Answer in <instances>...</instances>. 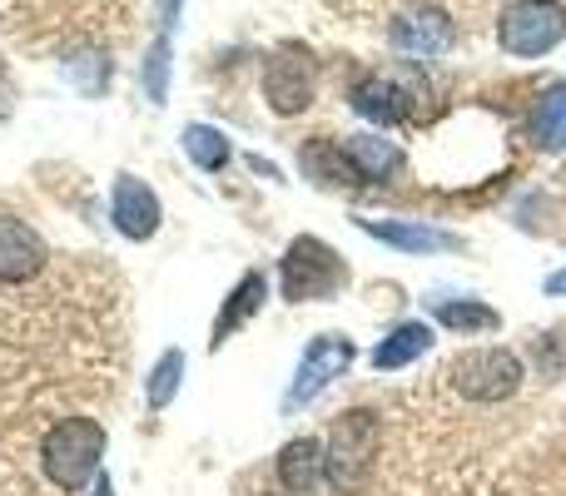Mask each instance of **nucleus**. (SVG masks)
Wrapping results in <instances>:
<instances>
[{"label": "nucleus", "instance_id": "obj_1", "mask_svg": "<svg viewBox=\"0 0 566 496\" xmlns=\"http://www.w3.org/2000/svg\"><path fill=\"white\" fill-rule=\"evenodd\" d=\"M382 447V428L373 408H353L333 422V432L323 437V482L338 496H358L373 482Z\"/></svg>", "mask_w": 566, "mask_h": 496}, {"label": "nucleus", "instance_id": "obj_2", "mask_svg": "<svg viewBox=\"0 0 566 496\" xmlns=\"http://www.w3.org/2000/svg\"><path fill=\"white\" fill-rule=\"evenodd\" d=\"M105 428L95 418H60L40 442V467L65 496H80L99 482V462H105Z\"/></svg>", "mask_w": 566, "mask_h": 496}, {"label": "nucleus", "instance_id": "obj_3", "mask_svg": "<svg viewBox=\"0 0 566 496\" xmlns=\"http://www.w3.org/2000/svg\"><path fill=\"white\" fill-rule=\"evenodd\" d=\"M348 283V263L318 234H298L279 258V288L289 303H328Z\"/></svg>", "mask_w": 566, "mask_h": 496}, {"label": "nucleus", "instance_id": "obj_4", "mask_svg": "<svg viewBox=\"0 0 566 496\" xmlns=\"http://www.w3.org/2000/svg\"><path fill=\"white\" fill-rule=\"evenodd\" d=\"M566 40L562 0H507L497 20V45L517 60H537Z\"/></svg>", "mask_w": 566, "mask_h": 496}, {"label": "nucleus", "instance_id": "obj_5", "mask_svg": "<svg viewBox=\"0 0 566 496\" xmlns=\"http://www.w3.org/2000/svg\"><path fill=\"white\" fill-rule=\"evenodd\" d=\"M522 378H527V368H522V358L512 348H468L462 358H452V368H448L452 388L468 402H488V408L517 398Z\"/></svg>", "mask_w": 566, "mask_h": 496}, {"label": "nucleus", "instance_id": "obj_6", "mask_svg": "<svg viewBox=\"0 0 566 496\" xmlns=\"http://www.w3.org/2000/svg\"><path fill=\"white\" fill-rule=\"evenodd\" d=\"M353 358H358L353 338H343V333H318V338L303 348L298 372H293L289 392H283V412H298V408H308V402H318L323 392L353 368Z\"/></svg>", "mask_w": 566, "mask_h": 496}, {"label": "nucleus", "instance_id": "obj_7", "mask_svg": "<svg viewBox=\"0 0 566 496\" xmlns=\"http://www.w3.org/2000/svg\"><path fill=\"white\" fill-rule=\"evenodd\" d=\"M313 89H318V80H313V55L303 45H279L274 55H269V65H264L269 109H274L279 119L303 115V109L313 105Z\"/></svg>", "mask_w": 566, "mask_h": 496}, {"label": "nucleus", "instance_id": "obj_8", "mask_svg": "<svg viewBox=\"0 0 566 496\" xmlns=\"http://www.w3.org/2000/svg\"><path fill=\"white\" fill-rule=\"evenodd\" d=\"M388 40L402 60L422 65V60H442L458 45V25H452V15L438 6H412L388 25Z\"/></svg>", "mask_w": 566, "mask_h": 496}, {"label": "nucleus", "instance_id": "obj_9", "mask_svg": "<svg viewBox=\"0 0 566 496\" xmlns=\"http://www.w3.org/2000/svg\"><path fill=\"white\" fill-rule=\"evenodd\" d=\"M109 224H115L129 244H145V239H155L159 224H165V204H159V194L145 179L115 175V184H109Z\"/></svg>", "mask_w": 566, "mask_h": 496}, {"label": "nucleus", "instance_id": "obj_10", "mask_svg": "<svg viewBox=\"0 0 566 496\" xmlns=\"http://www.w3.org/2000/svg\"><path fill=\"white\" fill-rule=\"evenodd\" d=\"M45 239L15 214H0V288H15V283H30L40 268H45Z\"/></svg>", "mask_w": 566, "mask_h": 496}, {"label": "nucleus", "instance_id": "obj_11", "mask_svg": "<svg viewBox=\"0 0 566 496\" xmlns=\"http://www.w3.org/2000/svg\"><path fill=\"white\" fill-rule=\"evenodd\" d=\"M412 99H418V89L392 75H363L358 85H353V109H358L368 125H382V129L412 119V109H418Z\"/></svg>", "mask_w": 566, "mask_h": 496}, {"label": "nucleus", "instance_id": "obj_12", "mask_svg": "<svg viewBox=\"0 0 566 496\" xmlns=\"http://www.w3.org/2000/svg\"><path fill=\"white\" fill-rule=\"evenodd\" d=\"M264 303H269V273H264V268H249L244 278L229 288L224 308L214 313V328H209V348L219 352L239 328H249V323H254V313H264Z\"/></svg>", "mask_w": 566, "mask_h": 496}, {"label": "nucleus", "instance_id": "obj_13", "mask_svg": "<svg viewBox=\"0 0 566 496\" xmlns=\"http://www.w3.org/2000/svg\"><path fill=\"white\" fill-rule=\"evenodd\" d=\"M358 229L368 239H382L388 249H402V253H452V249H462L458 234L432 229V224H422V219H358Z\"/></svg>", "mask_w": 566, "mask_h": 496}, {"label": "nucleus", "instance_id": "obj_14", "mask_svg": "<svg viewBox=\"0 0 566 496\" xmlns=\"http://www.w3.org/2000/svg\"><path fill=\"white\" fill-rule=\"evenodd\" d=\"M338 149H343V165H348L353 184H388L402 169V149L382 135H348V139H338Z\"/></svg>", "mask_w": 566, "mask_h": 496}, {"label": "nucleus", "instance_id": "obj_15", "mask_svg": "<svg viewBox=\"0 0 566 496\" xmlns=\"http://www.w3.org/2000/svg\"><path fill=\"white\" fill-rule=\"evenodd\" d=\"M279 487L289 496H313L323 487V437H293L279 452Z\"/></svg>", "mask_w": 566, "mask_h": 496}, {"label": "nucleus", "instance_id": "obj_16", "mask_svg": "<svg viewBox=\"0 0 566 496\" xmlns=\"http://www.w3.org/2000/svg\"><path fill=\"white\" fill-rule=\"evenodd\" d=\"M432 323H422V318H412V323H398V328L388 333V338L373 348V368L378 372H398V368H408V362H418L422 352H432Z\"/></svg>", "mask_w": 566, "mask_h": 496}, {"label": "nucleus", "instance_id": "obj_17", "mask_svg": "<svg viewBox=\"0 0 566 496\" xmlns=\"http://www.w3.org/2000/svg\"><path fill=\"white\" fill-rule=\"evenodd\" d=\"M532 139L547 155H562L566 149V80H552L537 95V109H532Z\"/></svg>", "mask_w": 566, "mask_h": 496}, {"label": "nucleus", "instance_id": "obj_18", "mask_svg": "<svg viewBox=\"0 0 566 496\" xmlns=\"http://www.w3.org/2000/svg\"><path fill=\"white\" fill-rule=\"evenodd\" d=\"M432 318L442 323L448 333H497L502 328V313L497 308H488V303H478V298H438L432 303Z\"/></svg>", "mask_w": 566, "mask_h": 496}, {"label": "nucleus", "instance_id": "obj_19", "mask_svg": "<svg viewBox=\"0 0 566 496\" xmlns=\"http://www.w3.org/2000/svg\"><path fill=\"white\" fill-rule=\"evenodd\" d=\"M185 368H189V358L179 348L159 352L155 368H149V378H145V408L149 412H165L169 402H175V392L185 388Z\"/></svg>", "mask_w": 566, "mask_h": 496}, {"label": "nucleus", "instance_id": "obj_20", "mask_svg": "<svg viewBox=\"0 0 566 496\" xmlns=\"http://www.w3.org/2000/svg\"><path fill=\"white\" fill-rule=\"evenodd\" d=\"M179 145H185V155L195 159V169H205V175H219V169L234 159V145H229L224 129H214V125H185Z\"/></svg>", "mask_w": 566, "mask_h": 496}, {"label": "nucleus", "instance_id": "obj_21", "mask_svg": "<svg viewBox=\"0 0 566 496\" xmlns=\"http://www.w3.org/2000/svg\"><path fill=\"white\" fill-rule=\"evenodd\" d=\"M298 165H303V175H313V184H353L338 139H313V145L298 155Z\"/></svg>", "mask_w": 566, "mask_h": 496}, {"label": "nucleus", "instance_id": "obj_22", "mask_svg": "<svg viewBox=\"0 0 566 496\" xmlns=\"http://www.w3.org/2000/svg\"><path fill=\"white\" fill-rule=\"evenodd\" d=\"M139 80H145L149 105H165V99H169V35H159L155 45L145 50V65H139Z\"/></svg>", "mask_w": 566, "mask_h": 496}, {"label": "nucleus", "instance_id": "obj_23", "mask_svg": "<svg viewBox=\"0 0 566 496\" xmlns=\"http://www.w3.org/2000/svg\"><path fill=\"white\" fill-rule=\"evenodd\" d=\"M179 6H185V0H159V25H165V35H169V25H175Z\"/></svg>", "mask_w": 566, "mask_h": 496}, {"label": "nucleus", "instance_id": "obj_24", "mask_svg": "<svg viewBox=\"0 0 566 496\" xmlns=\"http://www.w3.org/2000/svg\"><path fill=\"white\" fill-rule=\"evenodd\" d=\"M542 288H547V298H566V268H557V273H552V278L542 283Z\"/></svg>", "mask_w": 566, "mask_h": 496}, {"label": "nucleus", "instance_id": "obj_25", "mask_svg": "<svg viewBox=\"0 0 566 496\" xmlns=\"http://www.w3.org/2000/svg\"><path fill=\"white\" fill-rule=\"evenodd\" d=\"M90 496H115V482L99 477V482H95V492H90Z\"/></svg>", "mask_w": 566, "mask_h": 496}, {"label": "nucleus", "instance_id": "obj_26", "mask_svg": "<svg viewBox=\"0 0 566 496\" xmlns=\"http://www.w3.org/2000/svg\"><path fill=\"white\" fill-rule=\"evenodd\" d=\"M0 89H6V65H0Z\"/></svg>", "mask_w": 566, "mask_h": 496}]
</instances>
